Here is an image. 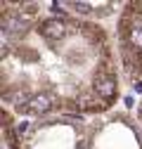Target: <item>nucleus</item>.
<instances>
[{
	"label": "nucleus",
	"instance_id": "nucleus-1",
	"mask_svg": "<svg viewBox=\"0 0 142 149\" xmlns=\"http://www.w3.org/2000/svg\"><path fill=\"white\" fill-rule=\"evenodd\" d=\"M135 90H137V92H142V81H137V83H135Z\"/></svg>",
	"mask_w": 142,
	"mask_h": 149
}]
</instances>
